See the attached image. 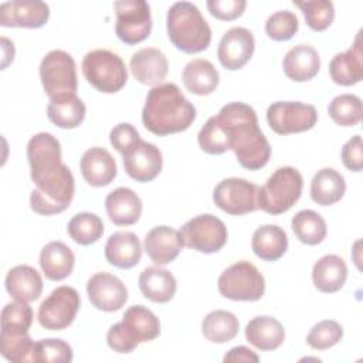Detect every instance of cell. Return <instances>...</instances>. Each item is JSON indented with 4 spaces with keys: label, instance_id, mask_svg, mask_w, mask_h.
<instances>
[{
    "label": "cell",
    "instance_id": "obj_1",
    "mask_svg": "<svg viewBox=\"0 0 363 363\" xmlns=\"http://www.w3.org/2000/svg\"><path fill=\"white\" fill-rule=\"evenodd\" d=\"M227 149L235 153L238 163L248 170L264 167L271 156V146L258 126L255 111L244 102L224 105L216 116Z\"/></svg>",
    "mask_w": 363,
    "mask_h": 363
},
{
    "label": "cell",
    "instance_id": "obj_2",
    "mask_svg": "<svg viewBox=\"0 0 363 363\" xmlns=\"http://www.w3.org/2000/svg\"><path fill=\"white\" fill-rule=\"evenodd\" d=\"M194 119L196 108L176 84H160L147 92L142 122L153 135L166 136L183 132L190 128Z\"/></svg>",
    "mask_w": 363,
    "mask_h": 363
},
{
    "label": "cell",
    "instance_id": "obj_3",
    "mask_svg": "<svg viewBox=\"0 0 363 363\" xmlns=\"http://www.w3.org/2000/svg\"><path fill=\"white\" fill-rule=\"evenodd\" d=\"M167 35L172 44L186 52L204 51L211 43V28L197 6L190 1H177L167 11Z\"/></svg>",
    "mask_w": 363,
    "mask_h": 363
},
{
    "label": "cell",
    "instance_id": "obj_4",
    "mask_svg": "<svg viewBox=\"0 0 363 363\" xmlns=\"http://www.w3.org/2000/svg\"><path fill=\"white\" fill-rule=\"evenodd\" d=\"M160 335L159 318L142 305H133L123 313L121 322L106 333L108 346L118 353H130L139 343L150 342Z\"/></svg>",
    "mask_w": 363,
    "mask_h": 363
},
{
    "label": "cell",
    "instance_id": "obj_5",
    "mask_svg": "<svg viewBox=\"0 0 363 363\" xmlns=\"http://www.w3.org/2000/svg\"><path fill=\"white\" fill-rule=\"evenodd\" d=\"M33 183L35 189L30 196V207L37 214H58L68 208L74 199L75 180L71 170L64 163Z\"/></svg>",
    "mask_w": 363,
    "mask_h": 363
},
{
    "label": "cell",
    "instance_id": "obj_6",
    "mask_svg": "<svg viewBox=\"0 0 363 363\" xmlns=\"http://www.w3.org/2000/svg\"><path fill=\"white\" fill-rule=\"evenodd\" d=\"M302 187V174L295 167H278L258 189L257 207L272 216L282 214L299 200Z\"/></svg>",
    "mask_w": 363,
    "mask_h": 363
},
{
    "label": "cell",
    "instance_id": "obj_7",
    "mask_svg": "<svg viewBox=\"0 0 363 363\" xmlns=\"http://www.w3.org/2000/svg\"><path fill=\"white\" fill-rule=\"evenodd\" d=\"M81 68L88 84L104 94L121 91L128 81V69L123 60L109 50L98 48L86 52Z\"/></svg>",
    "mask_w": 363,
    "mask_h": 363
},
{
    "label": "cell",
    "instance_id": "obj_8",
    "mask_svg": "<svg viewBox=\"0 0 363 363\" xmlns=\"http://www.w3.org/2000/svg\"><path fill=\"white\" fill-rule=\"evenodd\" d=\"M217 286L227 299L254 302L262 298L265 279L254 264L238 261L221 272Z\"/></svg>",
    "mask_w": 363,
    "mask_h": 363
},
{
    "label": "cell",
    "instance_id": "obj_9",
    "mask_svg": "<svg viewBox=\"0 0 363 363\" xmlns=\"http://www.w3.org/2000/svg\"><path fill=\"white\" fill-rule=\"evenodd\" d=\"M40 79L50 99L67 94H77L78 81L74 58L62 50L50 51L41 60Z\"/></svg>",
    "mask_w": 363,
    "mask_h": 363
},
{
    "label": "cell",
    "instance_id": "obj_10",
    "mask_svg": "<svg viewBox=\"0 0 363 363\" xmlns=\"http://www.w3.org/2000/svg\"><path fill=\"white\" fill-rule=\"evenodd\" d=\"M183 245L199 252L213 254L227 242L225 224L213 214H200L189 220L180 230Z\"/></svg>",
    "mask_w": 363,
    "mask_h": 363
},
{
    "label": "cell",
    "instance_id": "obj_11",
    "mask_svg": "<svg viewBox=\"0 0 363 363\" xmlns=\"http://www.w3.org/2000/svg\"><path fill=\"white\" fill-rule=\"evenodd\" d=\"M79 306L78 291L72 286L61 285L41 302L37 318L44 329L62 330L74 322Z\"/></svg>",
    "mask_w": 363,
    "mask_h": 363
},
{
    "label": "cell",
    "instance_id": "obj_12",
    "mask_svg": "<svg viewBox=\"0 0 363 363\" xmlns=\"http://www.w3.org/2000/svg\"><path fill=\"white\" fill-rule=\"evenodd\" d=\"M116 13L115 33L129 45L146 40L152 30L150 7L145 0H121L113 3Z\"/></svg>",
    "mask_w": 363,
    "mask_h": 363
},
{
    "label": "cell",
    "instance_id": "obj_13",
    "mask_svg": "<svg viewBox=\"0 0 363 363\" xmlns=\"http://www.w3.org/2000/svg\"><path fill=\"white\" fill-rule=\"evenodd\" d=\"M267 121L278 135L299 133L312 129L318 122V112L313 105L298 101H278L268 106Z\"/></svg>",
    "mask_w": 363,
    "mask_h": 363
},
{
    "label": "cell",
    "instance_id": "obj_14",
    "mask_svg": "<svg viewBox=\"0 0 363 363\" xmlns=\"http://www.w3.org/2000/svg\"><path fill=\"white\" fill-rule=\"evenodd\" d=\"M258 186L240 177L221 180L213 190V200L218 208L231 216H242L257 210Z\"/></svg>",
    "mask_w": 363,
    "mask_h": 363
},
{
    "label": "cell",
    "instance_id": "obj_15",
    "mask_svg": "<svg viewBox=\"0 0 363 363\" xmlns=\"http://www.w3.org/2000/svg\"><path fill=\"white\" fill-rule=\"evenodd\" d=\"M122 156L125 172L136 182H152L162 170L163 157L159 147L146 140L139 139Z\"/></svg>",
    "mask_w": 363,
    "mask_h": 363
},
{
    "label": "cell",
    "instance_id": "obj_16",
    "mask_svg": "<svg viewBox=\"0 0 363 363\" xmlns=\"http://www.w3.org/2000/svg\"><path fill=\"white\" fill-rule=\"evenodd\" d=\"M255 40L252 33L244 27H233L224 33L217 48L220 64L230 71L242 68L252 57Z\"/></svg>",
    "mask_w": 363,
    "mask_h": 363
},
{
    "label": "cell",
    "instance_id": "obj_17",
    "mask_svg": "<svg viewBox=\"0 0 363 363\" xmlns=\"http://www.w3.org/2000/svg\"><path fill=\"white\" fill-rule=\"evenodd\" d=\"M86 292L92 306L104 312L119 311L128 301L125 284L118 277L108 272L92 275L88 279Z\"/></svg>",
    "mask_w": 363,
    "mask_h": 363
},
{
    "label": "cell",
    "instance_id": "obj_18",
    "mask_svg": "<svg viewBox=\"0 0 363 363\" xmlns=\"http://www.w3.org/2000/svg\"><path fill=\"white\" fill-rule=\"evenodd\" d=\"M27 159L31 169V180L58 169L61 162V146L55 136L47 132L34 135L27 143Z\"/></svg>",
    "mask_w": 363,
    "mask_h": 363
},
{
    "label": "cell",
    "instance_id": "obj_19",
    "mask_svg": "<svg viewBox=\"0 0 363 363\" xmlns=\"http://www.w3.org/2000/svg\"><path fill=\"white\" fill-rule=\"evenodd\" d=\"M50 17V7L40 0H13L0 6V24L3 27H43Z\"/></svg>",
    "mask_w": 363,
    "mask_h": 363
},
{
    "label": "cell",
    "instance_id": "obj_20",
    "mask_svg": "<svg viewBox=\"0 0 363 363\" xmlns=\"http://www.w3.org/2000/svg\"><path fill=\"white\" fill-rule=\"evenodd\" d=\"M329 74L335 84L342 86H352L363 78V41L362 30L349 50L336 54L329 62Z\"/></svg>",
    "mask_w": 363,
    "mask_h": 363
},
{
    "label": "cell",
    "instance_id": "obj_21",
    "mask_svg": "<svg viewBox=\"0 0 363 363\" xmlns=\"http://www.w3.org/2000/svg\"><path fill=\"white\" fill-rule=\"evenodd\" d=\"M145 251L157 265H166L177 258L183 248L180 231L169 225H157L145 237Z\"/></svg>",
    "mask_w": 363,
    "mask_h": 363
},
{
    "label": "cell",
    "instance_id": "obj_22",
    "mask_svg": "<svg viewBox=\"0 0 363 363\" xmlns=\"http://www.w3.org/2000/svg\"><path fill=\"white\" fill-rule=\"evenodd\" d=\"M167 58L155 47L140 48L130 58L132 75L143 85H160L167 75Z\"/></svg>",
    "mask_w": 363,
    "mask_h": 363
},
{
    "label": "cell",
    "instance_id": "obj_23",
    "mask_svg": "<svg viewBox=\"0 0 363 363\" xmlns=\"http://www.w3.org/2000/svg\"><path fill=\"white\" fill-rule=\"evenodd\" d=\"M79 169L85 182L94 187L111 184L118 173L115 159L104 147L88 149L81 157Z\"/></svg>",
    "mask_w": 363,
    "mask_h": 363
},
{
    "label": "cell",
    "instance_id": "obj_24",
    "mask_svg": "<svg viewBox=\"0 0 363 363\" xmlns=\"http://www.w3.org/2000/svg\"><path fill=\"white\" fill-rule=\"evenodd\" d=\"M105 208L113 224L132 225L138 223L142 216V200L133 190L118 187L106 196Z\"/></svg>",
    "mask_w": 363,
    "mask_h": 363
},
{
    "label": "cell",
    "instance_id": "obj_25",
    "mask_svg": "<svg viewBox=\"0 0 363 363\" xmlns=\"http://www.w3.org/2000/svg\"><path fill=\"white\" fill-rule=\"evenodd\" d=\"M106 261L118 268L135 267L142 257V244L132 231H116L105 244Z\"/></svg>",
    "mask_w": 363,
    "mask_h": 363
},
{
    "label": "cell",
    "instance_id": "obj_26",
    "mask_svg": "<svg viewBox=\"0 0 363 363\" xmlns=\"http://www.w3.org/2000/svg\"><path fill=\"white\" fill-rule=\"evenodd\" d=\"M282 68L289 79L295 82H305L319 72L320 58L313 47L299 44L285 54Z\"/></svg>",
    "mask_w": 363,
    "mask_h": 363
},
{
    "label": "cell",
    "instance_id": "obj_27",
    "mask_svg": "<svg viewBox=\"0 0 363 363\" xmlns=\"http://www.w3.org/2000/svg\"><path fill=\"white\" fill-rule=\"evenodd\" d=\"M6 289L11 298L21 302H31L43 292V278L30 265H17L6 275Z\"/></svg>",
    "mask_w": 363,
    "mask_h": 363
},
{
    "label": "cell",
    "instance_id": "obj_28",
    "mask_svg": "<svg viewBox=\"0 0 363 363\" xmlns=\"http://www.w3.org/2000/svg\"><path fill=\"white\" fill-rule=\"evenodd\" d=\"M75 265V257L71 248L61 241H51L40 252V267L45 278L62 281L71 275Z\"/></svg>",
    "mask_w": 363,
    "mask_h": 363
},
{
    "label": "cell",
    "instance_id": "obj_29",
    "mask_svg": "<svg viewBox=\"0 0 363 363\" xmlns=\"http://www.w3.org/2000/svg\"><path fill=\"white\" fill-rule=\"evenodd\" d=\"M347 278V267L342 257L328 254L318 259L312 269V281L318 291L325 294L337 292Z\"/></svg>",
    "mask_w": 363,
    "mask_h": 363
},
{
    "label": "cell",
    "instance_id": "obj_30",
    "mask_svg": "<svg viewBox=\"0 0 363 363\" xmlns=\"http://www.w3.org/2000/svg\"><path fill=\"white\" fill-rule=\"evenodd\" d=\"M245 339L259 350H275L282 345L285 330L272 316H255L245 326Z\"/></svg>",
    "mask_w": 363,
    "mask_h": 363
},
{
    "label": "cell",
    "instance_id": "obj_31",
    "mask_svg": "<svg viewBox=\"0 0 363 363\" xmlns=\"http://www.w3.org/2000/svg\"><path fill=\"white\" fill-rule=\"evenodd\" d=\"M139 288L146 299L156 303H166L174 296L177 284L167 269L147 267L139 275Z\"/></svg>",
    "mask_w": 363,
    "mask_h": 363
},
{
    "label": "cell",
    "instance_id": "obj_32",
    "mask_svg": "<svg viewBox=\"0 0 363 363\" xmlns=\"http://www.w3.org/2000/svg\"><path fill=\"white\" fill-rule=\"evenodd\" d=\"M182 79L189 92L194 95H208L218 86L220 75L208 60L194 58L183 68Z\"/></svg>",
    "mask_w": 363,
    "mask_h": 363
},
{
    "label": "cell",
    "instance_id": "obj_33",
    "mask_svg": "<svg viewBox=\"0 0 363 363\" xmlns=\"http://www.w3.org/2000/svg\"><path fill=\"white\" fill-rule=\"evenodd\" d=\"M85 105L77 94H67L51 98L47 106L48 119L62 129H74L85 119Z\"/></svg>",
    "mask_w": 363,
    "mask_h": 363
},
{
    "label": "cell",
    "instance_id": "obj_34",
    "mask_svg": "<svg viewBox=\"0 0 363 363\" xmlns=\"http://www.w3.org/2000/svg\"><path fill=\"white\" fill-rule=\"evenodd\" d=\"M251 247L258 258L264 261H277L286 252L288 237L281 227L265 224L254 231Z\"/></svg>",
    "mask_w": 363,
    "mask_h": 363
},
{
    "label": "cell",
    "instance_id": "obj_35",
    "mask_svg": "<svg viewBox=\"0 0 363 363\" xmlns=\"http://www.w3.org/2000/svg\"><path fill=\"white\" fill-rule=\"evenodd\" d=\"M346 191L345 177L332 167L318 170L311 182V197L319 206L337 203Z\"/></svg>",
    "mask_w": 363,
    "mask_h": 363
},
{
    "label": "cell",
    "instance_id": "obj_36",
    "mask_svg": "<svg viewBox=\"0 0 363 363\" xmlns=\"http://www.w3.org/2000/svg\"><path fill=\"white\" fill-rule=\"evenodd\" d=\"M240 329V322L228 311H213L206 315L201 323L203 336L213 343H225L233 340Z\"/></svg>",
    "mask_w": 363,
    "mask_h": 363
},
{
    "label": "cell",
    "instance_id": "obj_37",
    "mask_svg": "<svg viewBox=\"0 0 363 363\" xmlns=\"http://www.w3.org/2000/svg\"><path fill=\"white\" fill-rule=\"evenodd\" d=\"M291 225L296 238L306 245L320 244L328 233L325 220L313 210L298 211L292 217Z\"/></svg>",
    "mask_w": 363,
    "mask_h": 363
},
{
    "label": "cell",
    "instance_id": "obj_38",
    "mask_svg": "<svg viewBox=\"0 0 363 363\" xmlns=\"http://www.w3.org/2000/svg\"><path fill=\"white\" fill-rule=\"evenodd\" d=\"M67 231L77 244L89 245L102 237L104 223L94 213H79L69 220Z\"/></svg>",
    "mask_w": 363,
    "mask_h": 363
},
{
    "label": "cell",
    "instance_id": "obj_39",
    "mask_svg": "<svg viewBox=\"0 0 363 363\" xmlns=\"http://www.w3.org/2000/svg\"><path fill=\"white\" fill-rule=\"evenodd\" d=\"M33 323V309L27 302L16 301L7 303L1 311V332L3 335L20 336L28 333Z\"/></svg>",
    "mask_w": 363,
    "mask_h": 363
},
{
    "label": "cell",
    "instance_id": "obj_40",
    "mask_svg": "<svg viewBox=\"0 0 363 363\" xmlns=\"http://www.w3.org/2000/svg\"><path fill=\"white\" fill-rule=\"evenodd\" d=\"M328 112L335 123L354 126L362 121V101L353 94H342L330 101Z\"/></svg>",
    "mask_w": 363,
    "mask_h": 363
},
{
    "label": "cell",
    "instance_id": "obj_41",
    "mask_svg": "<svg viewBox=\"0 0 363 363\" xmlns=\"http://www.w3.org/2000/svg\"><path fill=\"white\" fill-rule=\"evenodd\" d=\"M296 7L305 16L306 24L313 31L326 30L335 18V7L329 0H315V1H294Z\"/></svg>",
    "mask_w": 363,
    "mask_h": 363
},
{
    "label": "cell",
    "instance_id": "obj_42",
    "mask_svg": "<svg viewBox=\"0 0 363 363\" xmlns=\"http://www.w3.org/2000/svg\"><path fill=\"white\" fill-rule=\"evenodd\" d=\"M34 346L35 342H33L28 333L20 336L0 333V352L10 362H34Z\"/></svg>",
    "mask_w": 363,
    "mask_h": 363
},
{
    "label": "cell",
    "instance_id": "obj_43",
    "mask_svg": "<svg viewBox=\"0 0 363 363\" xmlns=\"http://www.w3.org/2000/svg\"><path fill=\"white\" fill-rule=\"evenodd\" d=\"M343 337V328L332 319L318 322L308 333L306 343L316 350H326Z\"/></svg>",
    "mask_w": 363,
    "mask_h": 363
},
{
    "label": "cell",
    "instance_id": "obj_44",
    "mask_svg": "<svg viewBox=\"0 0 363 363\" xmlns=\"http://www.w3.org/2000/svg\"><path fill=\"white\" fill-rule=\"evenodd\" d=\"M72 360V347L62 339H41L34 346V362L64 363Z\"/></svg>",
    "mask_w": 363,
    "mask_h": 363
},
{
    "label": "cell",
    "instance_id": "obj_45",
    "mask_svg": "<svg viewBox=\"0 0 363 363\" xmlns=\"http://www.w3.org/2000/svg\"><path fill=\"white\" fill-rule=\"evenodd\" d=\"M299 28V20L295 13L281 10L271 14L265 23V33L274 41L291 40Z\"/></svg>",
    "mask_w": 363,
    "mask_h": 363
},
{
    "label": "cell",
    "instance_id": "obj_46",
    "mask_svg": "<svg viewBox=\"0 0 363 363\" xmlns=\"http://www.w3.org/2000/svg\"><path fill=\"white\" fill-rule=\"evenodd\" d=\"M207 9L210 14L218 20L231 21L238 18L247 6L245 0H208Z\"/></svg>",
    "mask_w": 363,
    "mask_h": 363
},
{
    "label": "cell",
    "instance_id": "obj_47",
    "mask_svg": "<svg viewBox=\"0 0 363 363\" xmlns=\"http://www.w3.org/2000/svg\"><path fill=\"white\" fill-rule=\"evenodd\" d=\"M139 139H140V136H139L138 130L130 123H119V125L113 126L109 133L111 145L121 155H123Z\"/></svg>",
    "mask_w": 363,
    "mask_h": 363
},
{
    "label": "cell",
    "instance_id": "obj_48",
    "mask_svg": "<svg viewBox=\"0 0 363 363\" xmlns=\"http://www.w3.org/2000/svg\"><path fill=\"white\" fill-rule=\"evenodd\" d=\"M362 138L360 135L352 136L342 147V162L345 167L352 172H360L363 169V153H362Z\"/></svg>",
    "mask_w": 363,
    "mask_h": 363
},
{
    "label": "cell",
    "instance_id": "obj_49",
    "mask_svg": "<svg viewBox=\"0 0 363 363\" xmlns=\"http://www.w3.org/2000/svg\"><path fill=\"white\" fill-rule=\"evenodd\" d=\"M259 357L245 346H237L228 350L224 356V362H258Z\"/></svg>",
    "mask_w": 363,
    "mask_h": 363
},
{
    "label": "cell",
    "instance_id": "obj_50",
    "mask_svg": "<svg viewBox=\"0 0 363 363\" xmlns=\"http://www.w3.org/2000/svg\"><path fill=\"white\" fill-rule=\"evenodd\" d=\"M10 44H11L10 40H7L6 37H1V45H3V64H1V69H4L9 65V62H11L13 58H14V51H11V52L7 51L10 48Z\"/></svg>",
    "mask_w": 363,
    "mask_h": 363
}]
</instances>
